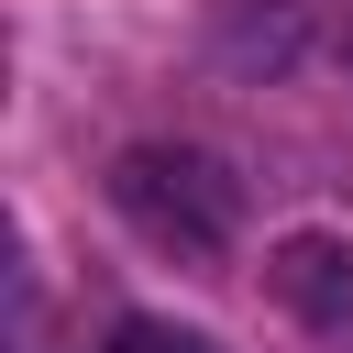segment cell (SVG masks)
Segmentation results:
<instances>
[{
    "label": "cell",
    "instance_id": "6da1fadb",
    "mask_svg": "<svg viewBox=\"0 0 353 353\" xmlns=\"http://www.w3.org/2000/svg\"><path fill=\"white\" fill-rule=\"evenodd\" d=\"M110 210H121L154 254L210 265V254H232V232H243V176H232L210 143H121V154H110Z\"/></svg>",
    "mask_w": 353,
    "mask_h": 353
},
{
    "label": "cell",
    "instance_id": "7a4b0ae2",
    "mask_svg": "<svg viewBox=\"0 0 353 353\" xmlns=\"http://www.w3.org/2000/svg\"><path fill=\"white\" fill-rule=\"evenodd\" d=\"M265 287H276L309 331H342V320H353V243H342V232H287V243L265 254Z\"/></svg>",
    "mask_w": 353,
    "mask_h": 353
},
{
    "label": "cell",
    "instance_id": "3957f363",
    "mask_svg": "<svg viewBox=\"0 0 353 353\" xmlns=\"http://www.w3.org/2000/svg\"><path fill=\"white\" fill-rule=\"evenodd\" d=\"M210 55L232 77H287L309 55V11L298 0H210Z\"/></svg>",
    "mask_w": 353,
    "mask_h": 353
},
{
    "label": "cell",
    "instance_id": "277c9868",
    "mask_svg": "<svg viewBox=\"0 0 353 353\" xmlns=\"http://www.w3.org/2000/svg\"><path fill=\"white\" fill-rule=\"evenodd\" d=\"M99 353H210V331H176V320H110Z\"/></svg>",
    "mask_w": 353,
    "mask_h": 353
}]
</instances>
